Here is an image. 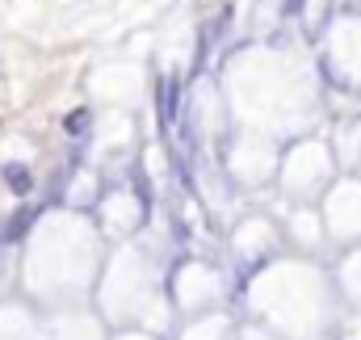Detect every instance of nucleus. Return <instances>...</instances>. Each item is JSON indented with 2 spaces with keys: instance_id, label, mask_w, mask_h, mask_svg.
<instances>
[{
  "instance_id": "obj_1",
  "label": "nucleus",
  "mask_w": 361,
  "mask_h": 340,
  "mask_svg": "<svg viewBox=\"0 0 361 340\" xmlns=\"http://www.w3.org/2000/svg\"><path fill=\"white\" fill-rule=\"evenodd\" d=\"M4 176H8V185H13V189H30V172L21 169V164H17V169H8Z\"/></svg>"
},
{
  "instance_id": "obj_2",
  "label": "nucleus",
  "mask_w": 361,
  "mask_h": 340,
  "mask_svg": "<svg viewBox=\"0 0 361 340\" xmlns=\"http://www.w3.org/2000/svg\"><path fill=\"white\" fill-rule=\"evenodd\" d=\"M286 4H290V13H294V8H298V0H286Z\"/></svg>"
}]
</instances>
